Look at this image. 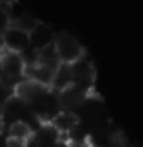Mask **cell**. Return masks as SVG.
I'll return each instance as SVG.
<instances>
[{"label":"cell","mask_w":143,"mask_h":147,"mask_svg":"<svg viewBox=\"0 0 143 147\" xmlns=\"http://www.w3.org/2000/svg\"><path fill=\"white\" fill-rule=\"evenodd\" d=\"M53 46H55V51H57L59 61L65 63V65H72V63H76L78 59L84 57L82 44H80L72 34H57Z\"/></svg>","instance_id":"6da1fadb"},{"label":"cell","mask_w":143,"mask_h":147,"mask_svg":"<svg viewBox=\"0 0 143 147\" xmlns=\"http://www.w3.org/2000/svg\"><path fill=\"white\" fill-rule=\"evenodd\" d=\"M2 42H4V49L11 51V53H21L25 49H30V34L23 30L15 28V25H9L4 32H2Z\"/></svg>","instance_id":"7a4b0ae2"},{"label":"cell","mask_w":143,"mask_h":147,"mask_svg":"<svg viewBox=\"0 0 143 147\" xmlns=\"http://www.w3.org/2000/svg\"><path fill=\"white\" fill-rule=\"evenodd\" d=\"M49 124L59 132V137H67V135H70V132L80 124V118H78V113H74V111L61 109V111H57L55 116L49 120Z\"/></svg>","instance_id":"3957f363"},{"label":"cell","mask_w":143,"mask_h":147,"mask_svg":"<svg viewBox=\"0 0 143 147\" xmlns=\"http://www.w3.org/2000/svg\"><path fill=\"white\" fill-rule=\"evenodd\" d=\"M55 32H53L46 23H38L36 28H34V32H30V46L32 49H44V46H51L53 42H55Z\"/></svg>","instance_id":"277c9868"},{"label":"cell","mask_w":143,"mask_h":147,"mask_svg":"<svg viewBox=\"0 0 143 147\" xmlns=\"http://www.w3.org/2000/svg\"><path fill=\"white\" fill-rule=\"evenodd\" d=\"M72 80H74V74H72V65H65V63H59L57 69L53 71V82H51V90L53 92H63L65 88L72 86Z\"/></svg>","instance_id":"5b68a950"},{"label":"cell","mask_w":143,"mask_h":147,"mask_svg":"<svg viewBox=\"0 0 143 147\" xmlns=\"http://www.w3.org/2000/svg\"><path fill=\"white\" fill-rule=\"evenodd\" d=\"M34 135L32 124L28 122H13L6 126V139H19V141H30Z\"/></svg>","instance_id":"8992f818"},{"label":"cell","mask_w":143,"mask_h":147,"mask_svg":"<svg viewBox=\"0 0 143 147\" xmlns=\"http://www.w3.org/2000/svg\"><path fill=\"white\" fill-rule=\"evenodd\" d=\"M36 63L46 65V67H51V69H57V65H59L61 61H59V57H57L55 46L51 44V46H44V49L36 51Z\"/></svg>","instance_id":"52a82bcc"},{"label":"cell","mask_w":143,"mask_h":147,"mask_svg":"<svg viewBox=\"0 0 143 147\" xmlns=\"http://www.w3.org/2000/svg\"><path fill=\"white\" fill-rule=\"evenodd\" d=\"M40 21L34 15H30V13H21V15H11V25H15V28L23 30V32H34V28H36Z\"/></svg>","instance_id":"ba28073f"},{"label":"cell","mask_w":143,"mask_h":147,"mask_svg":"<svg viewBox=\"0 0 143 147\" xmlns=\"http://www.w3.org/2000/svg\"><path fill=\"white\" fill-rule=\"evenodd\" d=\"M9 25H11V11H9V6L0 4V36Z\"/></svg>","instance_id":"9c48e42d"},{"label":"cell","mask_w":143,"mask_h":147,"mask_svg":"<svg viewBox=\"0 0 143 147\" xmlns=\"http://www.w3.org/2000/svg\"><path fill=\"white\" fill-rule=\"evenodd\" d=\"M6 147H28V141H19V139H6Z\"/></svg>","instance_id":"30bf717a"},{"label":"cell","mask_w":143,"mask_h":147,"mask_svg":"<svg viewBox=\"0 0 143 147\" xmlns=\"http://www.w3.org/2000/svg\"><path fill=\"white\" fill-rule=\"evenodd\" d=\"M13 2H15V0H0V4H4V6H11Z\"/></svg>","instance_id":"8fae6325"},{"label":"cell","mask_w":143,"mask_h":147,"mask_svg":"<svg viewBox=\"0 0 143 147\" xmlns=\"http://www.w3.org/2000/svg\"><path fill=\"white\" fill-rule=\"evenodd\" d=\"M2 128H4V120H2V113H0V132H2Z\"/></svg>","instance_id":"7c38bea8"},{"label":"cell","mask_w":143,"mask_h":147,"mask_svg":"<svg viewBox=\"0 0 143 147\" xmlns=\"http://www.w3.org/2000/svg\"><path fill=\"white\" fill-rule=\"evenodd\" d=\"M2 51H6V49H4V42H2V36H0V53H2Z\"/></svg>","instance_id":"4fadbf2b"}]
</instances>
